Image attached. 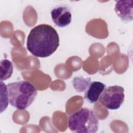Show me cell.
Instances as JSON below:
<instances>
[{"instance_id":"cell-1","label":"cell","mask_w":133,"mask_h":133,"mask_svg":"<svg viewBox=\"0 0 133 133\" xmlns=\"http://www.w3.org/2000/svg\"><path fill=\"white\" fill-rule=\"evenodd\" d=\"M59 46V36L52 26L39 24L33 28L28 35L26 48L33 56L46 58L51 56Z\"/></svg>"},{"instance_id":"cell-2","label":"cell","mask_w":133,"mask_h":133,"mask_svg":"<svg viewBox=\"0 0 133 133\" xmlns=\"http://www.w3.org/2000/svg\"><path fill=\"white\" fill-rule=\"evenodd\" d=\"M7 86L9 103L20 110L30 107L37 94L34 86L26 81L9 83Z\"/></svg>"},{"instance_id":"cell-3","label":"cell","mask_w":133,"mask_h":133,"mask_svg":"<svg viewBox=\"0 0 133 133\" xmlns=\"http://www.w3.org/2000/svg\"><path fill=\"white\" fill-rule=\"evenodd\" d=\"M70 130L76 133H95L99 128V121L94 112L88 108H82L69 118Z\"/></svg>"},{"instance_id":"cell-4","label":"cell","mask_w":133,"mask_h":133,"mask_svg":"<svg viewBox=\"0 0 133 133\" xmlns=\"http://www.w3.org/2000/svg\"><path fill=\"white\" fill-rule=\"evenodd\" d=\"M125 99L124 89L123 87L114 85L106 87L101 94L99 102L109 110H117L122 105Z\"/></svg>"},{"instance_id":"cell-5","label":"cell","mask_w":133,"mask_h":133,"mask_svg":"<svg viewBox=\"0 0 133 133\" xmlns=\"http://www.w3.org/2000/svg\"><path fill=\"white\" fill-rule=\"evenodd\" d=\"M51 18L56 26L64 28L71 22L72 14L69 7L65 5L57 6L51 11Z\"/></svg>"},{"instance_id":"cell-6","label":"cell","mask_w":133,"mask_h":133,"mask_svg":"<svg viewBox=\"0 0 133 133\" xmlns=\"http://www.w3.org/2000/svg\"><path fill=\"white\" fill-rule=\"evenodd\" d=\"M114 10L124 22H129L133 19V1H115Z\"/></svg>"},{"instance_id":"cell-7","label":"cell","mask_w":133,"mask_h":133,"mask_svg":"<svg viewBox=\"0 0 133 133\" xmlns=\"http://www.w3.org/2000/svg\"><path fill=\"white\" fill-rule=\"evenodd\" d=\"M105 88L106 85L101 82L92 81L90 82L85 91L84 98L90 103H95L98 101L101 94Z\"/></svg>"},{"instance_id":"cell-8","label":"cell","mask_w":133,"mask_h":133,"mask_svg":"<svg viewBox=\"0 0 133 133\" xmlns=\"http://www.w3.org/2000/svg\"><path fill=\"white\" fill-rule=\"evenodd\" d=\"M1 65V81H5L10 78L13 72L12 63L7 59H3L0 62Z\"/></svg>"},{"instance_id":"cell-9","label":"cell","mask_w":133,"mask_h":133,"mask_svg":"<svg viewBox=\"0 0 133 133\" xmlns=\"http://www.w3.org/2000/svg\"><path fill=\"white\" fill-rule=\"evenodd\" d=\"M1 113H2L6 109L9 102L7 86L2 81H1Z\"/></svg>"}]
</instances>
